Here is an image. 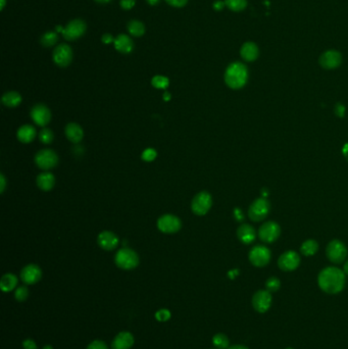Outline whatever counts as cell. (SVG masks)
<instances>
[{"mask_svg":"<svg viewBox=\"0 0 348 349\" xmlns=\"http://www.w3.org/2000/svg\"><path fill=\"white\" fill-rule=\"evenodd\" d=\"M318 283L324 292L328 294H337L344 288L345 273L335 267L326 268L320 273Z\"/></svg>","mask_w":348,"mask_h":349,"instance_id":"obj_1","label":"cell"},{"mask_svg":"<svg viewBox=\"0 0 348 349\" xmlns=\"http://www.w3.org/2000/svg\"><path fill=\"white\" fill-rule=\"evenodd\" d=\"M248 79V70L241 63H233L229 65L225 71V83L231 89H241L245 86Z\"/></svg>","mask_w":348,"mask_h":349,"instance_id":"obj_2","label":"cell"},{"mask_svg":"<svg viewBox=\"0 0 348 349\" xmlns=\"http://www.w3.org/2000/svg\"><path fill=\"white\" fill-rule=\"evenodd\" d=\"M115 262L122 270H133L139 265V256L133 249L124 247L117 252Z\"/></svg>","mask_w":348,"mask_h":349,"instance_id":"obj_3","label":"cell"},{"mask_svg":"<svg viewBox=\"0 0 348 349\" xmlns=\"http://www.w3.org/2000/svg\"><path fill=\"white\" fill-rule=\"evenodd\" d=\"M58 162H59V156L51 149L40 150L35 155V163L37 164L39 169L44 170V171H49L56 168Z\"/></svg>","mask_w":348,"mask_h":349,"instance_id":"obj_4","label":"cell"},{"mask_svg":"<svg viewBox=\"0 0 348 349\" xmlns=\"http://www.w3.org/2000/svg\"><path fill=\"white\" fill-rule=\"evenodd\" d=\"M326 254L330 262L334 264H341L347 256V248L341 241L333 240L328 244Z\"/></svg>","mask_w":348,"mask_h":349,"instance_id":"obj_5","label":"cell"},{"mask_svg":"<svg viewBox=\"0 0 348 349\" xmlns=\"http://www.w3.org/2000/svg\"><path fill=\"white\" fill-rule=\"evenodd\" d=\"M87 29L86 23L81 19L71 20L63 30V37L68 41H75L82 37Z\"/></svg>","mask_w":348,"mask_h":349,"instance_id":"obj_6","label":"cell"},{"mask_svg":"<svg viewBox=\"0 0 348 349\" xmlns=\"http://www.w3.org/2000/svg\"><path fill=\"white\" fill-rule=\"evenodd\" d=\"M270 212V203L267 198H259L255 199L248 210V216L253 222H261Z\"/></svg>","mask_w":348,"mask_h":349,"instance_id":"obj_7","label":"cell"},{"mask_svg":"<svg viewBox=\"0 0 348 349\" xmlns=\"http://www.w3.org/2000/svg\"><path fill=\"white\" fill-rule=\"evenodd\" d=\"M72 58H74L72 50L70 45L66 43L58 45L53 50V54H52L53 62L57 66L61 68L69 67L72 61Z\"/></svg>","mask_w":348,"mask_h":349,"instance_id":"obj_8","label":"cell"},{"mask_svg":"<svg viewBox=\"0 0 348 349\" xmlns=\"http://www.w3.org/2000/svg\"><path fill=\"white\" fill-rule=\"evenodd\" d=\"M182 227V223L179 217L174 214H163L157 221V228L164 234L177 233Z\"/></svg>","mask_w":348,"mask_h":349,"instance_id":"obj_9","label":"cell"},{"mask_svg":"<svg viewBox=\"0 0 348 349\" xmlns=\"http://www.w3.org/2000/svg\"><path fill=\"white\" fill-rule=\"evenodd\" d=\"M212 205V198L209 192L202 191L194 196L191 204L192 211L197 215H205L209 212Z\"/></svg>","mask_w":348,"mask_h":349,"instance_id":"obj_10","label":"cell"},{"mask_svg":"<svg viewBox=\"0 0 348 349\" xmlns=\"http://www.w3.org/2000/svg\"><path fill=\"white\" fill-rule=\"evenodd\" d=\"M271 251L266 246H255L249 252L250 263L258 268H263L270 263Z\"/></svg>","mask_w":348,"mask_h":349,"instance_id":"obj_11","label":"cell"},{"mask_svg":"<svg viewBox=\"0 0 348 349\" xmlns=\"http://www.w3.org/2000/svg\"><path fill=\"white\" fill-rule=\"evenodd\" d=\"M281 234V229L277 223L268 222L261 226L259 230V237L263 242L272 243L276 241Z\"/></svg>","mask_w":348,"mask_h":349,"instance_id":"obj_12","label":"cell"},{"mask_svg":"<svg viewBox=\"0 0 348 349\" xmlns=\"http://www.w3.org/2000/svg\"><path fill=\"white\" fill-rule=\"evenodd\" d=\"M253 308L259 313H266L272 305V294L268 290H260L252 297Z\"/></svg>","mask_w":348,"mask_h":349,"instance_id":"obj_13","label":"cell"},{"mask_svg":"<svg viewBox=\"0 0 348 349\" xmlns=\"http://www.w3.org/2000/svg\"><path fill=\"white\" fill-rule=\"evenodd\" d=\"M300 264V258L295 251H286L278 260L279 268L285 272H291L298 268Z\"/></svg>","mask_w":348,"mask_h":349,"instance_id":"obj_14","label":"cell"},{"mask_svg":"<svg viewBox=\"0 0 348 349\" xmlns=\"http://www.w3.org/2000/svg\"><path fill=\"white\" fill-rule=\"evenodd\" d=\"M31 118L38 126L44 127L51 120L50 109L44 104H36L31 109Z\"/></svg>","mask_w":348,"mask_h":349,"instance_id":"obj_15","label":"cell"},{"mask_svg":"<svg viewBox=\"0 0 348 349\" xmlns=\"http://www.w3.org/2000/svg\"><path fill=\"white\" fill-rule=\"evenodd\" d=\"M319 62L322 68L326 70H333V69L338 68L341 65L342 57L339 51L328 50L320 57Z\"/></svg>","mask_w":348,"mask_h":349,"instance_id":"obj_16","label":"cell"},{"mask_svg":"<svg viewBox=\"0 0 348 349\" xmlns=\"http://www.w3.org/2000/svg\"><path fill=\"white\" fill-rule=\"evenodd\" d=\"M42 277V271L37 265H28L21 272V279L27 285H33L39 282Z\"/></svg>","mask_w":348,"mask_h":349,"instance_id":"obj_17","label":"cell"},{"mask_svg":"<svg viewBox=\"0 0 348 349\" xmlns=\"http://www.w3.org/2000/svg\"><path fill=\"white\" fill-rule=\"evenodd\" d=\"M98 245L104 250H114L119 244L118 236L111 231H103L98 235Z\"/></svg>","mask_w":348,"mask_h":349,"instance_id":"obj_18","label":"cell"},{"mask_svg":"<svg viewBox=\"0 0 348 349\" xmlns=\"http://www.w3.org/2000/svg\"><path fill=\"white\" fill-rule=\"evenodd\" d=\"M114 43H115V48L123 54H129L134 49V43H133L132 39L126 34L119 35L115 39Z\"/></svg>","mask_w":348,"mask_h":349,"instance_id":"obj_19","label":"cell"},{"mask_svg":"<svg viewBox=\"0 0 348 349\" xmlns=\"http://www.w3.org/2000/svg\"><path fill=\"white\" fill-rule=\"evenodd\" d=\"M134 344V337L129 332L119 333L113 341V349H130Z\"/></svg>","mask_w":348,"mask_h":349,"instance_id":"obj_20","label":"cell"},{"mask_svg":"<svg viewBox=\"0 0 348 349\" xmlns=\"http://www.w3.org/2000/svg\"><path fill=\"white\" fill-rule=\"evenodd\" d=\"M237 236L242 243L250 244L255 240L257 232L251 226H249L247 224H243L238 228Z\"/></svg>","mask_w":348,"mask_h":349,"instance_id":"obj_21","label":"cell"},{"mask_svg":"<svg viewBox=\"0 0 348 349\" xmlns=\"http://www.w3.org/2000/svg\"><path fill=\"white\" fill-rule=\"evenodd\" d=\"M240 54H241V57L244 61L254 62L260 56V50H259V47L255 43L246 42L242 45V47L240 49Z\"/></svg>","mask_w":348,"mask_h":349,"instance_id":"obj_22","label":"cell"},{"mask_svg":"<svg viewBox=\"0 0 348 349\" xmlns=\"http://www.w3.org/2000/svg\"><path fill=\"white\" fill-rule=\"evenodd\" d=\"M37 185L42 191H50L56 185V178L51 173H42L37 177Z\"/></svg>","mask_w":348,"mask_h":349,"instance_id":"obj_23","label":"cell"},{"mask_svg":"<svg viewBox=\"0 0 348 349\" xmlns=\"http://www.w3.org/2000/svg\"><path fill=\"white\" fill-rule=\"evenodd\" d=\"M67 138L72 143H79L84 137V131L82 127L76 123H70L67 125L65 130Z\"/></svg>","mask_w":348,"mask_h":349,"instance_id":"obj_24","label":"cell"},{"mask_svg":"<svg viewBox=\"0 0 348 349\" xmlns=\"http://www.w3.org/2000/svg\"><path fill=\"white\" fill-rule=\"evenodd\" d=\"M16 137L22 143H30L36 137V130L31 125H24L17 130Z\"/></svg>","mask_w":348,"mask_h":349,"instance_id":"obj_25","label":"cell"},{"mask_svg":"<svg viewBox=\"0 0 348 349\" xmlns=\"http://www.w3.org/2000/svg\"><path fill=\"white\" fill-rule=\"evenodd\" d=\"M2 103L7 107H16L22 102V96L16 91L6 92L2 96Z\"/></svg>","mask_w":348,"mask_h":349,"instance_id":"obj_26","label":"cell"},{"mask_svg":"<svg viewBox=\"0 0 348 349\" xmlns=\"http://www.w3.org/2000/svg\"><path fill=\"white\" fill-rule=\"evenodd\" d=\"M17 285V278L13 274H5L0 280V288L3 292L12 291Z\"/></svg>","mask_w":348,"mask_h":349,"instance_id":"obj_27","label":"cell"},{"mask_svg":"<svg viewBox=\"0 0 348 349\" xmlns=\"http://www.w3.org/2000/svg\"><path fill=\"white\" fill-rule=\"evenodd\" d=\"M128 31L129 33L134 36V37H141L144 35L145 33V26L142 22L140 21H137V20H133V21H130L128 23Z\"/></svg>","mask_w":348,"mask_h":349,"instance_id":"obj_28","label":"cell"},{"mask_svg":"<svg viewBox=\"0 0 348 349\" xmlns=\"http://www.w3.org/2000/svg\"><path fill=\"white\" fill-rule=\"evenodd\" d=\"M319 249V244L317 241L313 240V239H309V240H306L302 243L301 247H300V251L303 255L305 256H312L314 255Z\"/></svg>","mask_w":348,"mask_h":349,"instance_id":"obj_29","label":"cell"},{"mask_svg":"<svg viewBox=\"0 0 348 349\" xmlns=\"http://www.w3.org/2000/svg\"><path fill=\"white\" fill-rule=\"evenodd\" d=\"M59 40V35L57 32L54 31H48L46 33H44L41 38H40V43L44 46V47H52L57 44Z\"/></svg>","mask_w":348,"mask_h":349,"instance_id":"obj_30","label":"cell"},{"mask_svg":"<svg viewBox=\"0 0 348 349\" xmlns=\"http://www.w3.org/2000/svg\"><path fill=\"white\" fill-rule=\"evenodd\" d=\"M226 6L233 11H241L247 6V0H225Z\"/></svg>","mask_w":348,"mask_h":349,"instance_id":"obj_31","label":"cell"},{"mask_svg":"<svg viewBox=\"0 0 348 349\" xmlns=\"http://www.w3.org/2000/svg\"><path fill=\"white\" fill-rule=\"evenodd\" d=\"M212 343L217 349H227L229 347V339L225 334L218 333L213 336Z\"/></svg>","mask_w":348,"mask_h":349,"instance_id":"obj_32","label":"cell"},{"mask_svg":"<svg viewBox=\"0 0 348 349\" xmlns=\"http://www.w3.org/2000/svg\"><path fill=\"white\" fill-rule=\"evenodd\" d=\"M151 84L156 89H167L169 87L170 81L164 76H154L151 80Z\"/></svg>","mask_w":348,"mask_h":349,"instance_id":"obj_33","label":"cell"},{"mask_svg":"<svg viewBox=\"0 0 348 349\" xmlns=\"http://www.w3.org/2000/svg\"><path fill=\"white\" fill-rule=\"evenodd\" d=\"M39 139L44 144H50L54 139V134L50 129L44 128L39 133Z\"/></svg>","mask_w":348,"mask_h":349,"instance_id":"obj_34","label":"cell"},{"mask_svg":"<svg viewBox=\"0 0 348 349\" xmlns=\"http://www.w3.org/2000/svg\"><path fill=\"white\" fill-rule=\"evenodd\" d=\"M29 297V290L27 287L25 286H21L19 288H16L15 292H14V298L20 301V302H23L25 301L27 298Z\"/></svg>","mask_w":348,"mask_h":349,"instance_id":"obj_35","label":"cell"},{"mask_svg":"<svg viewBox=\"0 0 348 349\" xmlns=\"http://www.w3.org/2000/svg\"><path fill=\"white\" fill-rule=\"evenodd\" d=\"M266 287H267V290L271 293L277 292L281 287V282L276 277H271L266 282Z\"/></svg>","mask_w":348,"mask_h":349,"instance_id":"obj_36","label":"cell"},{"mask_svg":"<svg viewBox=\"0 0 348 349\" xmlns=\"http://www.w3.org/2000/svg\"><path fill=\"white\" fill-rule=\"evenodd\" d=\"M156 155H157V153H156V151L153 148H147L142 153V159L144 161H148L149 162V161L154 160L156 158Z\"/></svg>","mask_w":348,"mask_h":349,"instance_id":"obj_37","label":"cell"},{"mask_svg":"<svg viewBox=\"0 0 348 349\" xmlns=\"http://www.w3.org/2000/svg\"><path fill=\"white\" fill-rule=\"evenodd\" d=\"M171 318V313L170 310L163 308V309H159L156 314H155V319L158 322H167L169 321Z\"/></svg>","mask_w":348,"mask_h":349,"instance_id":"obj_38","label":"cell"},{"mask_svg":"<svg viewBox=\"0 0 348 349\" xmlns=\"http://www.w3.org/2000/svg\"><path fill=\"white\" fill-rule=\"evenodd\" d=\"M136 0H121L120 5L125 10H130L135 6Z\"/></svg>","mask_w":348,"mask_h":349,"instance_id":"obj_39","label":"cell"},{"mask_svg":"<svg viewBox=\"0 0 348 349\" xmlns=\"http://www.w3.org/2000/svg\"><path fill=\"white\" fill-rule=\"evenodd\" d=\"M169 5L171 6H174V7H178V8H181V7H184L187 3H188V0H164Z\"/></svg>","mask_w":348,"mask_h":349,"instance_id":"obj_40","label":"cell"},{"mask_svg":"<svg viewBox=\"0 0 348 349\" xmlns=\"http://www.w3.org/2000/svg\"><path fill=\"white\" fill-rule=\"evenodd\" d=\"M87 349H108L106 344L103 342V341H100V340H95L93 341L92 343H90L88 345Z\"/></svg>","mask_w":348,"mask_h":349,"instance_id":"obj_41","label":"cell"},{"mask_svg":"<svg viewBox=\"0 0 348 349\" xmlns=\"http://www.w3.org/2000/svg\"><path fill=\"white\" fill-rule=\"evenodd\" d=\"M23 347L25 349H37V344L32 339H27L23 342Z\"/></svg>","mask_w":348,"mask_h":349,"instance_id":"obj_42","label":"cell"},{"mask_svg":"<svg viewBox=\"0 0 348 349\" xmlns=\"http://www.w3.org/2000/svg\"><path fill=\"white\" fill-rule=\"evenodd\" d=\"M335 113H336V115H337L339 118H343V116H344V114H345V107H344L342 104L338 103V104L336 105V107H335Z\"/></svg>","mask_w":348,"mask_h":349,"instance_id":"obj_43","label":"cell"},{"mask_svg":"<svg viewBox=\"0 0 348 349\" xmlns=\"http://www.w3.org/2000/svg\"><path fill=\"white\" fill-rule=\"evenodd\" d=\"M101 41H102L104 44H109V43H113V42H115V38L113 37V35H112V34H108V33H106V34H104V35L102 36V38H101Z\"/></svg>","mask_w":348,"mask_h":349,"instance_id":"obj_44","label":"cell"},{"mask_svg":"<svg viewBox=\"0 0 348 349\" xmlns=\"http://www.w3.org/2000/svg\"><path fill=\"white\" fill-rule=\"evenodd\" d=\"M225 5H226L225 2H223V1H221V0H217V1H215V2L212 4V7H213L215 10H222V9L224 8Z\"/></svg>","mask_w":348,"mask_h":349,"instance_id":"obj_45","label":"cell"},{"mask_svg":"<svg viewBox=\"0 0 348 349\" xmlns=\"http://www.w3.org/2000/svg\"><path fill=\"white\" fill-rule=\"evenodd\" d=\"M234 214H235V218L237 219V221H242L243 219V213H242V211L241 210H239V209H235V210H234Z\"/></svg>","mask_w":348,"mask_h":349,"instance_id":"obj_46","label":"cell"},{"mask_svg":"<svg viewBox=\"0 0 348 349\" xmlns=\"http://www.w3.org/2000/svg\"><path fill=\"white\" fill-rule=\"evenodd\" d=\"M0 180H1V188H0V192L3 193L4 192V189H5V178L3 176V174L0 175Z\"/></svg>","mask_w":348,"mask_h":349,"instance_id":"obj_47","label":"cell"},{"mask_svg":"<svg viewBox=\"0 0 348 349\" xmlns=\"http://www.w3.org/2000/svg\"><path fill=\"white\" fill-rule=\"evenodd\" d=\"M146 1H147V3H148L149 5H152V6L157 5V4L160 2V0H146Z\"/></svg>","mask_w":348,"mask_h":349,"instance_id":"obj_48","label":"cell"},{"mask_svg":"<svg viewBox=\"0 0 348 349\" xmlns=\"http://www.w3.org/2000/svg\"><path fill=\"white\" fill-rule=\"evenodd\" d=\"M228 349H249L247 348L246 346H243V345H233L231 347H229Z\"/></svg>","mask_w":348,"mask_h":349,"instance_id":"obj_49","label":"cell"},{"mask_svg":"<svg viewBox=\"0 0 348 349\" xmlns=\"http://www.w3.org/2000/svg\"><path fill=\"white\" fill-rule=\"evenodd\" d=\"M343 154L348 160V144H345V146L343 147Z\"/></svg>","mask_w":348,"mask_h":349,"instance_id":"obj_50","label":"cell"},{"mask_svg":"<svg viewBox=\"0 0 348 349\" xmlns=\"http://www.w3.org/2000/svg\"><path fill=\"white\" fill-rule=\"evenodd\" d=\"M170 98H171V95H170V93H169V92H166V93L163 94V99H164V100H167V101H169V100H170Z\"/></svg>","mask_w":348,"mask_h":349,"instance_id":"obj_51","label":"cell"},{"mask_svg":"<svg viewBox=\"0 0 348 349\" xmlns=\"http://www.w3.org/2000/svg\"><path fill=\"white\" fill-rule=\"evenodd\" d=\"M96 2H98V3H101V4H105V3H108V2H111L112 0H95Z\"/></svg>","mask_w":348,"mask_h":349,"instance_id":"obj_52","label":"cell"},{"mask_svg":"<svg viewBox=\"0 0 348 349\" xmlns=\"http://www.w3.org/2000/svg\"><path fill=\"white\" fill-rule=\"evenodd\" d=\"M343 272L345 273V275H347L348 276V261L345 263V265H344V269H343Z\"/></svg>","mask_w":348,"mask_h":349,"instance_id":"obj_53","label":"cell"},{"mask_svg":"<svg viewBox=\"0 0 348 349\" xmlns=\"http://www.w3.org/2000/svg\"><path fill=\"white\" fill-rule=\"evenodd\" d=\"M0 1H1V7H0V9L3 10V8H4V6H5V3H6V0H0Z\"/></svg>","mask_w":348,"mask_h":349,"instance_id":"obj_54","label":"cell"},{"mask_svg":"<svg viewBox=\"0 0 348 349\" xmlns=\"http://www.w3.org/2000/svg\"><path fill=\"white\" fill-rule=\"evenodd\" d=\"M43 349H53V348H52V346H50V345H46V346H44V348Z\"/></svg>","mask_w":348,"mask_h":349,"instance_id":"obj_55","label":"cell"},{"mask_svg":"<svg viewBox=\"0 0 348 349\" xmlns=\"http://www.w3.org/2000/svg\"><path fill=\"white\" fill-rule=\"evenodd\" d=\"M287 349H293V348H287Z\"/></svg>","mask_w":348,"mask_h":349,"instance_id":"obj_56","label":"cell"}]
</instances>
